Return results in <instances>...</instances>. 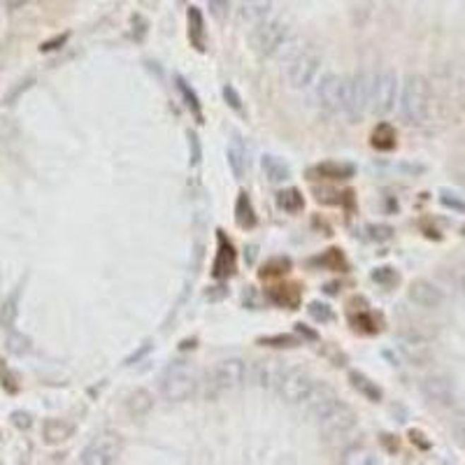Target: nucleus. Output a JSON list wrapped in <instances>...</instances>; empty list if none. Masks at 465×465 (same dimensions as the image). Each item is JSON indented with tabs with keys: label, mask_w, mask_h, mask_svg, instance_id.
<instances>
[{
	"label": "nucleus",
	"mask_w": 465,
	"mask_h": 465,
	"mask_svg": "<svg viewBox=\"0 0 465 465\" xmlns=\"http://www.w3.org/2000/svg\"><path fill=\"white\" fill-rule=\"evenodd\" d=\"M286 37H288L286 21L272 17V14L266 21H261L259 26L252 28V47L261 56H275L279 52V47L286 42Z\"/></svg>",
	"instance_id": "0eeeda50"
},
{
	"label": "nucleus",
	"mask_w": 465,
	"mask_h": 465,
	"mask_svg": "<svg viewBox=\"0 0 465 465\" xmlns=\"http://www.w3.org/2000/svg\"><path fill=\"white\" fill-rule=\"evenodd\" d=\"M307 310H310L312 319H317V322H322V324L333 322V310L328 307L326 302H312Z\"/></svg>",
	"instance_id": "c9c22d12"
},
{
	"label": "nucleus",
	"mask_w": 465,
	"mask_h": 465,
	"mask_svg": "<svg viewBox=\"0 0 465 465\" xmlns=\"http://www.w3.org/2000/svg\"><path fill=\"white\" fill-rule=\"evenodd\" d=\"M119 459H122V440L110 432L93 437L79 456V461L86 465H112Z\"/></svg>",
	"instance_id": "9b49d317"
},
{
	"label": "nucleus",
	"mask_w": 465,
	"mask_h": 465,
	"mask_svg": "<svg viewBox=\"0 0 465 465\" xmlns=\"http://www.w3.org/2000/svg\"><path fill=\"white\" fill-rule=\"evenodd\" d=\"M272 14V0H242L240 3V19L247 26H259Z\"/></svg>",
	"instance_id": "dca6fc26"
},
{
	"label": "nucleus",
	"mask_w": 465,
	"mask_h": 465,
	"mask_svg": "<svg viewBox=\"0 0 465 465\" xmlns=\"http://www.w3.org/2000/svg\"><path fill=\"white\" fill-rule=\"evenodd\" d=\"M396 98H398V75H396V70H391V68L375 70L370 112L372 114H379V117L389 114V112L396 107Z\"/></svg>",
	"instance_id": "1a4fd4ad"
},
{
	"label": "nucleus",
	"mask_w": 465,
	"mask_h": 465,
	"mask_svg": "<svg viewBox=\"0 0 465 465\" xmlns=\"http://www.w3.org/2000/svg\"><path fill=\"white\" fill-rule=\"evenodd\" d=\"M17 317H19V291H14L10 298L3 302V310H0V322H3V326L12 328L14 322H17Z\"/></svg>",
	"instance_id": "c85d7f7f"
},
{
	"label": "nucleus",
	"mask_w": 465,
	"mask_h": 465,
	"mask_svg": "<svg viewBox=\"0 0 465 465\" xmlns=\"http://www.w3.org/2000/svg\"><path fill=\"white\" fill-rule=\"evenodd\" d=\"M210 5V14L216 21H226L230 14V0H207Z\"/></svg>",
	"instance_id": "f704fd0d"
},
{
	"label": "nucleus",
	"mask_w": 465,
	"mask_h": 465,
	"mask_svg": "<svg viewBox=\"0 0 465 465\" xmlns=\"http://www.w3.org/2000/svg\"><path fill=\"white\" fill-rule=\"evenodd\" d=\"M12 421L17 423L19 428H28L30 426V416L26 412H14L12 414Z\"/></svg>",
	"instance_id": "ea45409f"
},
{
	"label": "nucleus",
	"mask_w": 465,
	"mask_h": 465,
	"mask_svg": "<svg viewBox=\"0 0 465 465\" xmlns=\"http://www.w3.org/2000/svg\"><path fill=\"white\" fill-rule=\"evenodd\" d=\"M372 79H375V70H360L354 77L347 79V105H344V114H347L351 122H356L370 112V100H372Z\"/></svg>",
	"instance_id": "39448f33"
},
{
	"label": "nucleus",
	"mask_w": 465,
	"mask_h": 465,
	"mask_svg": "<svg viewBox=\"0 0 465 465\" xmlns=\"http://www.w3.org/2000/svg\"><path fill=\"white\" fill-rule=\"evenodd\" d=\"M349 382H351V387H354L360 396H365L367 400H370V403H379V400H382V389L377 387L370 377H365L363 372H351Z\"/></svg>",
	"instance_id": "4be33fe9"
},
{
	"label": "nucleus",
	"mask_w": 465,
	"mask_h": 465,
	"mask_svg": "<svg viewBox=\"0 0 465 465\" xmlns=\"http://www.w3.org/2000/svg\"><path fill=\"white\" fill-rule=\"evenodd\" d=\"M407 295H410V300L414 305H419L423 310H437L445 302V291L432 282H428V279H416L410 286V291H407Z\"/></svg>",
	"instance_id": "2eb2a0df"
},
{
	"label": "nucleus",
	"mask_w": 465,
	"mask_h": 465,
	"mask_svg": "<svg viewBox=\"0 0 465 465\" xmlns=\"http://www.w3.org/2000/svg\"><path fill=\"white\" fill-rule=\"evenodd\" d=\"M314 100L319 110H324L326 114H340L347 105V79L338 72H326L317 82Z\"/></svg>",
	"instance_id": "423d86ee"
},
{
	"label": "nucleus",
	"mask_w": 465,
	"mask_h": 465,
	"mask_svg": "<svg viewBox=\"0 0 465 465\" xmlns=\"http://www.w3.org/2000/svg\"><path fill=\"white\" fill-rule=\"evenodd\" d=\"M367 230H370V237L377 240V242H384V240L391 237V228L389 226H367Z\"/></svg>",
	"instance_id": "4c0bfd02"
},
{
	"label": "nucleus",
	"mask_w": 465,
	"mask_h": 465,
	"mask_svg": "<svg viewBox=\"0 0 465 465\" xmlns=\"http://www.w3.org/2000/svg\"><path fill=\"white\" fill-rule=\"evenodd\" d=\"M263 172H266V177L272 182V184H279V182H286L288 177H291V167H288L282 158L272 156V154H266L263 156Z\"/></svg>",
	"instance_id": "6ab92c4d"
},
{
	"label": "nucleus",
	"mask_w": 465,
	"mask_h": 465,
	"mask_svg": "<svg viewBox=\"0 0 465 465\" xmlns=\"http://www.w3.org/2000/svg\"><path fill=\"white\" fill-rule=\"evenodd\" d=\"M430 114V86L421 75H410L400 89V117L410 126L426 124Z\"/></svg>",
	"instance_id": "f257e3e1"
},
{
	"label": "nucleus",
	"mask_w": 465,
	"mask_h": 465,
	"mask_svg": "<svg viewBox=\"0 0 465 465\" xmlns=\"http://www.w3.org/2000/svg\"><path fill=\"white\" fill-rule=\"evenodd\" d=\"M68 40V35H63V37H59V40H54V42H45L42 45V52H52V49H59V45H63Z\"/></svg>",
	"instance_id": "79ce46f5"
},
{
	"label": "nucleus",
	"mask_w": 465,
	"mask_h": 465,
	"mask_svg": "<svg viewBox=\"0 0 465 465\" xmlns=\"http://www.w3.org/2000/svg\"><path fill=\"white\" fill-rule=\"evenodd\" d=\"M235 221L240 228H254L256 226V212L252 207V200L247 194H240L237 196V203H235Z\"/></svg>",
	"instance_id": "b1692460"
},
{
	"label": "nucleus",
	"mask_w": 465,
	"mask_h": 465,
	"mask_svg": "<svg viewBox=\"0 0 465 465\" xmlns=\"http://www.w3.org/2000/svg\"><path fill=\"white\" fill-rule=\"evenodd\" d=\"M189 37L194 42L196 49L203 52L205 49V21L203 14H200L198 7H191L189 10Z\"/></svg>",
	"instance_id": "5701e85b"
},
{
	"label": "nucleus",
	"mask_w": 465,
	"mask_h": 465,
	"mask_svg": "<svg viewBox=\"0 0 465 465\" xmlns=\"http://www.w3.org/2000/svg\"><path fill=\"white\" fill-rule=\"evenodd\" d=\"M372 279L377 284H382V286H396L398 284V272L394 270V268H377L375 272H372Z\"/></svg>",
	"instance_id": "72a5a7b5"
},
{
	"label": "nucleus",
	"mask_w": 465,
	"mask_h": 465,
	"mask_svg": "<svg viewBox=\"0 0 465 465\" xmlns=\"http://www.w3.org/2000/svg\"><path fill=\"white\" fill-rule=\"evenodd\" d=\"M277 203H279V207H282V210H286V212H298V210H302L305 200H302V196H300V191L286 189V191H282V194L277 196Z\"/></svg>",
	"instance_id": "c756f323"
},
{
	"label": "nucleus",
	"mask_w": 465,
	"mask_h": 465,
	"mask_svg": "<svg viewBox=\"0 0 465 465\" xmlns=\"http://www.w3.org/2000/svg\"><path fill=\"white\" fill-rule=\"evenodd\" d=\"M421 394H423V398L428 400V403L440 405V407H452L454 400H456L454 384L442 375L423 377L421 379Z\"/></svg>",
	"instance_id": "4468645a"
},
{
	"label": "nucleus",
	"mask_w": 465,
	"mask_h": 465,
	"mask_svg": "<svg viewBox=\"0 0 465 465\" xmlns=\"http://www.w3.org/2000/svg\"><path fill=\"white\" fill-rule=\"evenodd\" d=\"M456 430H459V437L463 440V445H465V421L459 423V428H456Z\"/></svg>",
	"instance_id": "49530a36"
},
{
	"label": "nucleus",
	"mask_w": 465,
	"mask_h": 465,
	"mask_svg": "<svg viewBox=\"0 0 465 465\" xmlns=\"http://www.w3.org/2000/svg\"><path fill=\"white\" fill-rule=\"evenodd\" d=\"M214 288H216V291H210V293H207V298H210V300H221L223 295L228 293V291H226V288H223V286H214Z\"/></svg>",
	"instance_id": "c03bdc74"
},
{
	"label": "nucleus",
	"mask_w": 465,
	"mask_h": 465,
	"mask_svg": "<svg viewBox=\"0 0 465 465\" xmlns=\"http://www.w3.org/2000/svg\"><path fill=\"white\" fill-rule=\"evenodd\" d=\"M317 423H319V430L324 432L328 442H331V445H340L342 440H347L351 432H354V428H356V414H354V410H351L349 405L338 403L331 412H328L326 416H322V419H319Z\"/></svg>",
	"instance_id": "6e6552de"
},
{
	"label": "nucleus",
	"mask_w": 465,
	"mask_h": 465,
	"mask_svg": "<svg viewBox=\"0 0 465 465\" xmlns=\"http://www.w3.org/2000/svg\"><path fill=\"white\" fill-rule=\"evenodd\" d=\"M354 165L349 163H335V161H326V163H319L314 167V175L324 179H349L354 177Z\"/></svg>",
	"instance_id": "412c9836"
},
{
	"label": "nucleus",
	"mask_w": 465,
	"mask_h": 465,
	"mask_svg": "<svg viewBox=\"0 0 465 465\" xmlns=\"http://www.w3.org/2000/svg\"><path fill=\"white\" fill-rule=\"evenodd\" d=\"M175 82H177V91L182 93V98H184V102H187V107L194 112L198 119H203V112H200V100H198L196 91L187 84V79L177 75V77H175Z\"/></svg>",
	"instance_id": "cd10ccee"
},
{
	"label": "nucleus",
	"mask_w": 465,
	"mask_h": 465,
	"mask_svg": "<svg viewBox=\"0 0 465 465\" xmlns=\"http://www.w3.org/2000/svg\"><path fill=\"white\" fill-rule=\"evenodd\" d=\"M442 203L449 205V207H456V210H465V203H461V200H452V198H442Z\"/></svg>",
	"instance_id": "a18cd8bd"
},
{
	"label": "nucleus",
	"mask_w": 465,
	"mask_h": 465,
	"mask_svg": "<svg viewBox=\"0 0 465 465\" xmlns=\"http://www.w3.org/2000/svg\"><path fill=\"white\" fill-rule=\"evenodd\" d=\"M191 147H194V158H191V161L198 163L200 161V142H198V138L194 133H191Z\"/></svg>",
	"instance_id": "37998d69"
},
{
	"label": "nucleus",
	"mask_w": 465,
	"mask_h": 465,
	"mask_svg": "<svg viewBox=\"0 0 465 465\" xmlns=\"http://www.w3.org/2000/svg\"><path fill=\"white\" fill-rule=\"evenodd\" d=\"M463 232H465V228H463Z\"/></svg>",
	"instance_id": "09e8293b"
},
{
	"label": "nucleus",
	"mask_w": 465,
	"mask_h": 465,
	"mask_svg": "<svg viewBox=\"0 0 465 465\" xmlns=\"http://www.w3.org/2000/svg\"><path fill=\"white\" fill-rule=\"evenodd\" d=\"M291 268V261L288 259H270L266 266H263L261 275L263 277H275V275H284V272Z\"/></svg>",
	"instance_id": "2f4dec72"
},
{
	"label": "nucleus",
	"mask_w": 465,
	"mask_h": 465,
	"mask_svg": "<svg viewBox=\"0 0 465 465\" xmlns=\"http://www.w3.org/2000/svg\"><path fill=\"white\" fill-rule=\"evenodd\" d=\"M7 349H10L12 354H17V356L28 354V351H30V340L26 338V335H21V333H10V338H7Z\"/></svg>",
	"instance_id": "7c9ffc66"
},
{
	"label": "nucleus",
	"mask_w": 465,
	"mask_h": 465,
	"mask_svg": "<svg viewBox=\"0 0 465 465\" xmlns=\"http://www.w3.org/2000/svg\"><path fill=\"white\" fill-rule=\"evenodd\" d=\"M149 349H151V344H149V342H144L142 347H140V351H135L133 356H128V358H126V365H133V363H138V360H140L142 356H147V354H149Z\"/></svg>",
	"instance_id": "58836bf2"
},
{
	"label": "nucleus",
	"mask_w": 465,
	"mask_h": 465,
	"mask_svg": "<svg viewBox=\"0 0 465 465\" xmlns=\"http://www.w3.org/2000/svg\"><path fill=\"white\" fill-rule=\"evenodd\" d=\"M295 331H298V333L302 335L305 340H312V342H314V340L319 338V335H317L314 331H310V328H307V326H302V324H298V326H295Z\"/></svg>",
	"instance_id": "a19ab883"
},
{
	"label": "nucleus",
	"mask_w": 465,
	"mask_h": 465,
	"mask_svg": "<svg viewBox=\"0 0 465 465\" xmlns=\"http://www.w3.org/2000/svg\"><path fill=\"white\" fill-rule=\"evenodd\" d=\"M319 70H322V56L312 49V47H302V49L286 63L288 84H291L295 91L310 89V86L317 82Z\"/></svg>",
	"instance_id": "20e7f679"
},
{
	"label": "nucleus",
	"mask_w": 465,
	"mask_h": 465,
	"mask_svg": "<svg viewBox=\"0 0 465 465\" xmlns=\"http://www.w3.org/2000/svg\"><path fill=\"white\" fill-rule=\"evenodd\" d=\"M154 407V394L149 389H135L131 396L126 398V410L131 416H147Z\"/></svg>",
	"instance_id": "a211bd4d"
},
{
	"label": "nucleus",
	"mask_w": 465,
	"mask_h": 465,
	"mask_svg": "<svg viewBox=\"0 0 465 465\" xmlns=\"http://www.w3.org/2000/svg\"><path fill=\"white\" fill-rule=\"evenodd\" d=\"M235 270V252H232V245L226 242V237H219V252H216V259H214V268H212V275L216 279H226L232 275Z\"/></svg>",
	"instance_id": "f3484780"
},
{
	"label": "nucleus",
	"mask_w": 465,
	"mask_h": 465,
	"mask_svg": "<svg viewBox=\"0 0 465 465\" xmlns=\"http://www.w3.org/2000/svg\"><path fill=\"white\" fill-rule=\"evenodd\" d=\"M259 344H263V347H298V338H293V335H270V338H261Z\"/></svg>",
	"instance_id": "473e14b6"
},
{
	"label": "nucleus",
	"mask_w": 465,
	"mask_h": 465,
	"mask_svg": "<svg viewBox=\"0 0 465 465\" xmlns=\"http://www.w3.org/2000/svg\"><path fill=\"white\" fill-rule=\"evenodd\" d=\"M223 100H226V102H228V107H230V110H235L237 114H242V112H245V110H242V98H240V93H237L235 89H232L230 84L223 86Z\"/></svg>",
	"instance_id": "e433bc0d"
},
{
	"label": "nucleus",
	"mask_w": 465,
	"mask_h": 465,
	"mask_svg": "<svg viewBox=\"0 0 465 465\" xmlns=\"http://www.w3.org/2000/svg\"><path fill=\"white\" fill-rule=\"evenodd\" d=\"M228 165L235 177H242V175L247 172V163H249V158H247V151L242 149V144L240 142H232L228 147Z\"/></svg>",
	"instance_id": "393cba45"
},
{
	"label": "nucleus",
	"mask_w": 465,
	"mask_h": 465,
	"mask_svg": "<svg viewBox=\"0 0 465 465\" xmlns=\"http://www.w3.org/2000/svg\"><path fill=\"white\" fill-rule=\"evenodd\" d=\"M314 384L317 382L312 379V375L305 372L302 367H286L275 394H279V398H284V403L288 405H302L310 391L314 389Z\"/></svg>",
	"instance_id": "9d476101"
},
{
	"label": "nucleus",
	"mask_w": 465,
	"mask_h": 465,
	"mask_svg": "<svg viewBox=\"0 0 465 465\" xmlns=\"http://www.w3.org/2000/svg\"><path fill=\"white\" fill-rule=\"evenodd\" d=\"M72 435V426L61 419H49L45 421L42 426V437L47 445H59V442H66V440Z\"/></svg>",
	"instance_id": "aec40b11"
},
{
	"label": "nucleus",
	"mask_w": 465,
	"mask_h": 465,
	"mask_svg": "<svg viewBox=\"0 0 465 465\" xmlns=\"http://www.w3.org/2000/svg\"><path fill=\"white\" fill-rule=\"evenodd\" d=\"M338 403H340V398L335 396V391L328 387V384H319L317 382L314 389L310 391V396L305 398V403L300 407L305 410V414L310 416V419L319 421L322 416H326L328 412H331Z\"/></svg>",
	"instance_id": "ddd939ff"
},
{
	"label": "nucleus",
	"mask_w": 465,
	"mask_h": 465,
	"mask_svg": "<svg viewBox=\"0 0 465 465\" xmlns=\"http://www.w3.org/2000/svg\"><path fill=\"white\" fill-rule=\"evenodd\" d=\"M161 391L167 403H187L196 396L198 391V377L196 370L184 360L167 365V370L161 379Z\"/></svg>",
	"instance_id": "7ed1b4c3"
},
{
	"label": "nucleus",
	"mask_w": 465,
	"mask_h": 465,
	"mask_svg": "<svg viewBox=\"0 0 465 465\" xmlns=\"http://www.w3.org/2000/svg\"><path fill=\"white\" fill-rule=\"evenodd\" d=\"M284 372H286V365H282L279 360H256V363H249L247 382L256 384V387H261V389L277 391Z\"/></svg>",
	"instance_id": "f8f14e48"
},
{
	"label": "nucleus",
	"mask_w": 465,
	"mask_h": 465,
	"mask_svg": "<svg viewBox=\"0 0 465 465\" xmlns=\"http://www.w3.org/2000/svg\"><path fill=\"white\" fill-rule=\"evenodd\" d=\"M372 147L379 151H389L396 147V131L389 124H379L372 133Z\"/></svg>",
	"instance_id": "a878e982"
},
{
	"label": "nucleus",
	"mask_w": 465,
	"mask_h": 465,
	"mask_svg": "<svg viewBox=\"0 0 465 465\" xmlns=\"http://www.w3.org/2000/svg\"><path fill=\"white\" fill-rule=\"evenodd\" d=\"M442 279L447 282V286H452L454 291L465 293V261L461 263H454L442 270Z\"/></svg>",
	"instance_id": "bb28decb"
},
{
	"label": "nucleus",
	"mask_w": 465,
	"mask_h": 465,
	"mask_svg": "<svg viewBox=\"0 0 465 465\" xmlns=\"http://www.w3.org/2000/svg\"><path fill=\"white\" fill-rule=\"evenodd\" d=\"M177 3H179V5H184V0H177Z\"/></svg>",
	"instance_id": "de8ad7c7"
},
{
	"label": "nucleus",
	"mask_w": 465,
	"mask_h": 465,
	"mask_svg": "<svg viewBox=\"0 0 465 465\" xmlns=\"http://www.w3.org/2000/svg\"><path fill=\"white\" fill-rule=\"evenodd\" d=\"M247 372H249V363L242 358H226L219 360L205 377V396L207 398H219L223 394L240 389L247 384Z\"/></svg>",
	"instance_id": "f03ea898"
}]
</instances>
